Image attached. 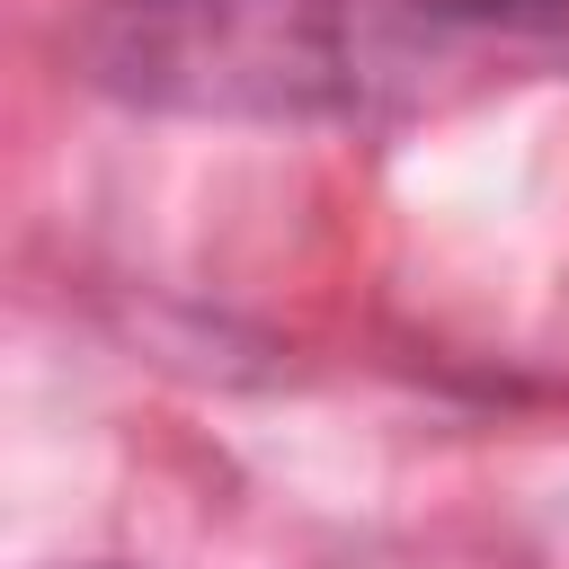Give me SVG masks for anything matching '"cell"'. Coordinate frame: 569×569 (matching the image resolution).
<instances>
[{
    "mask_svg": "<svg viewBox=\"0 0 569 569\" xmlns=\"http://www.w3.org/2000/svg\"><path fill=\"white\" fill-rule=\"evenodd\" d=\"M71 53L151 116L409 124L569 71V0H98Z\"/></svg>",
    "mask_w": 569,
    "mask_h": 569,
    "instance_id": "obj_1",
    "label": "cell"
}]
</instances>
